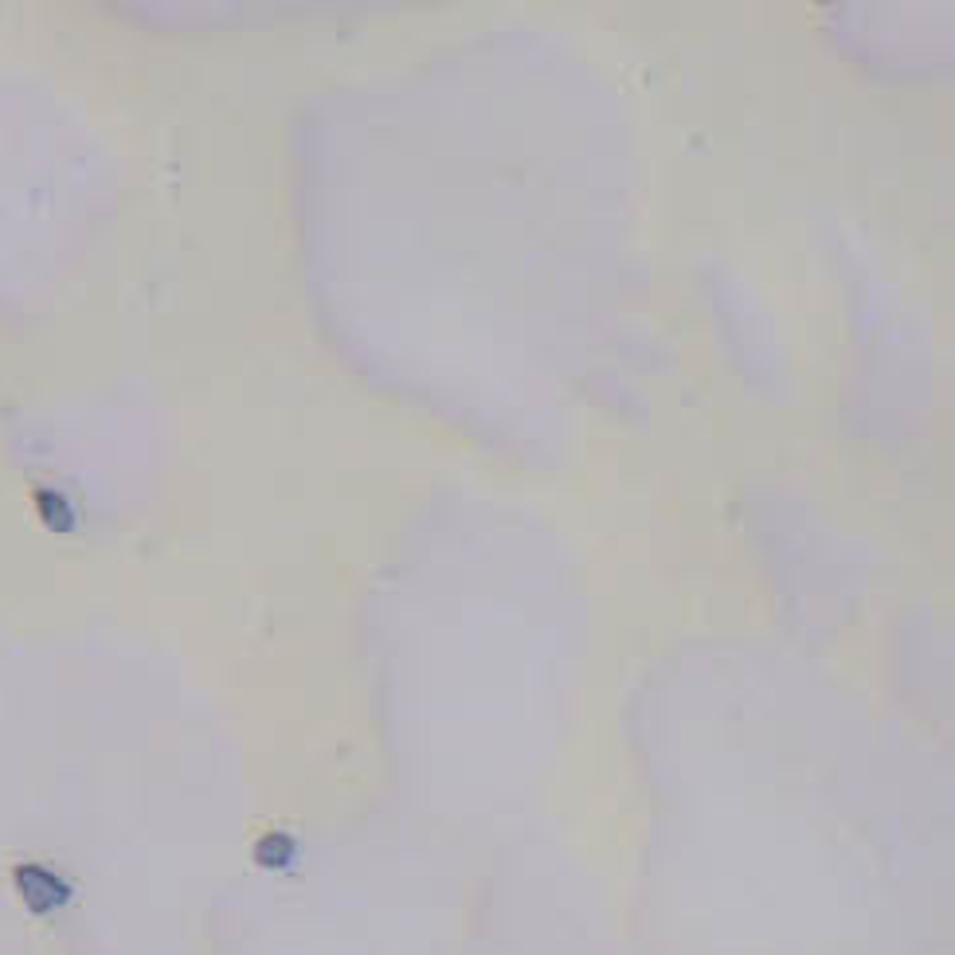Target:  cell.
Instances as JSON below:
<instances>
[{
  "instance_id": "obj_1",
  "label": "cell",
  "mask_w": 955,
  "mask_h": 955,
  "mask_svg": "<svg viewBox=\"0 0 955 955\" xmlns=\"http://www.w3.org/2000/svg\"><path fill=\"white\" fill-rule=\"evenodd\" d=\"M12 881H16L20 901L28 905V912H36V916H47V912L63 909V905L71 901V885H67L63 877H55L51 869H44V865H32V862L16 865Z\"/></svg>"
},
{
  "instance_id": "obj_2",
  "label": "cell",
  "mask_w": 955,
  "mask_h": 955,
  "mask_svg": "<svg viewBox=\"0 0 955 955\" xmlns=\"http://www.w3.org/2000/svg\"><path fill=\"white\" fill-rule=\"evenodd\" d=\"M36 498H40V513H44V521H51L55 529H67V525H71V513H67V505L55 498L51 490H40Z\"/></svg>"
}]
</instances>
